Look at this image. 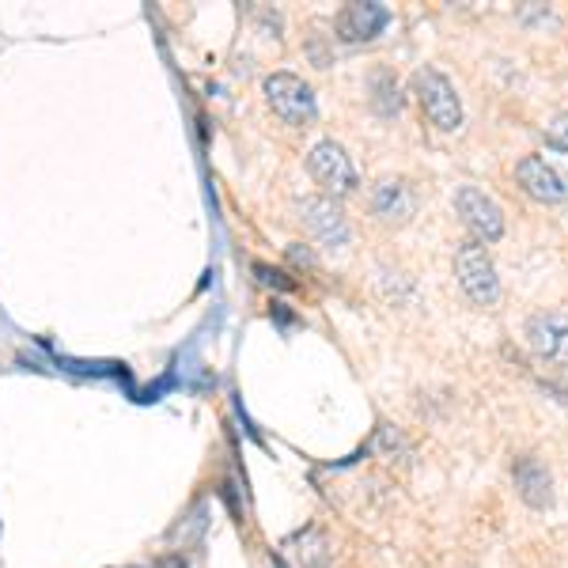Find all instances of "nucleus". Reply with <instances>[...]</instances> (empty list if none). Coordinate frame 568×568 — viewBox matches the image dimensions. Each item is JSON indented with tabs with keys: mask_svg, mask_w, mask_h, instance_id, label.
Listing matches in <instances>:
<instances>
[{
	"mask_svg": "<svg viewBox=\"0 0 568 568\" xmlns=\"http://www.w3.org/2000/svg\"><path fill=\"white\" fill-rule=\"evenodd\" d=\"M307 171H311V179L323 186L326 197H349L356 194V186H361L353 160L345 155L342 144H334V141H318L315 149H311Z\"/></svg>",
	"mask_w": 568,
	"mask_h": 568,
	"instance_id": "obj_4",
	"label": "nucleus"
},
{
	"mask_svg": "<svg viewBox=\"0 0 568 568\" xmlns=\"http://www.w3.org/2000/svg\"><path fill=\"white\" fill-rule=\"evenodd\" d=\"M390 12L383 4H345L337 16V34L345 42H372L387 27Z\"/></svg>",
	"mask_w": 568,
	"mask_h": 568,
	"instance_id": "obj_10",
	"label": "nucleus"
},
{
	"mask_svg": "<svg viewBox=\"0 0 568 568\" xmlns=\"http://www.w3.org/2000/svg\"><path fill=\"white\" fill-rule=\"evenodd\" d=\"M300 220H304L307 235L315 240L318 246H326V251H342L345 243H349V220H345V209L337 205L334 197L326 194H307L300 197Z\"/></svg>",
	"mask_w": 568,
	"mask_h": 568,
	"instance_id": "obj_3",
	"label": "nucleus"
},
{
	"mask_svg": "<svg viewBox=\"0 0 568 568\" xmlns=\"http://www.w3.org/2000/svg\"><path fill=\"white\" fill-rule=\"evenodd\" d=\"M516 182L524 186V194L535 201H546V205H561L568 201V171L557 168L546 155H527V160L516 163Z\"/></svg>",
	"mask_w": 568,
	"mask_h": 568,
	"instance_id": "obj_7",
	"label": "nucleus"
},
{
	"mask_svg": "<svg viewBox=\"0 0 568 568\" xmlns=\"http://www.w3.org/2000/svg\"><path fill=\"white\" fill-rule=\"evenodd\" d=\"M372 213L390 227H402L409 224L417 213V194L409 190V182L402 179H383L372 194Z\"/></svg>",
	"mask_w": 568,
	"mask_h": 568,
	"instance_id": "obj_9",
	"label": "nucleus"
},
{
	"mask_svg": "<svg viewBox=\"0 0 568 568\" xmlns=\"http://www.w3.org/2000/svg\"><path fill=\"white\" fill-rule=\"evenodd\" d=\"M549 144H554V149H561V152H568V110L549 122Z\"/></svg>",
	"mask_w": 568,
	"mask_h": 568,
	"instance_id": "obj_12",
	"label": "nucleus"
},
{
	"mask_svg": "<svg viewBox=\"0 0 568 568\" xmlns=\"http://www.w3.org/2000/svg\"><path fill=\"white\" fill-rule=\"evenodd\" d=\"M414 95H417L420 110H425V118L436 125V130L452 133V130H459V125H463L459 91H455V84L439 69L420 65L414 72Z\"/></svg>",
	"mask_w": 568,
	"mask_h": 568,
	"instance_id": "obj_1",
	"label": "nucleus"
},
{
	"mask_svg": "<svg viewBox=\"0 0 568 568\" xmlns=\"http://www.w3.org/2000/svg\"><path fill=\"white\" fill-rule=\"evenodd\" d=\"M516 489L530 508H549V504H554V478H549L546 463H538V459H519Z\"/></svg>",
	"mask_w": 568,
	"mask_h": 568,
	"instance_id": "obj_11",
	"label": "nucleus"
},
{
	"mask_svg": "<svg viewBox=\"0 0 568 568\" xmlns=\"http://www.w3.org/2000/svg\"><path fill=\"white\" fill-rule=\"evenodd\" d=\"M455 277H459L463 292L474 300V304L489 307L500 300V277L497 265H493L489 251L478 240H466L455 246Z\"/></svg>",
	"mask_w": 568,
	"mask_h": 568,
	"instance_id": "obj_2",
	"label": "nucleus"
},
{
	"mask_svg": "<svg viewBox=\"0 0 568 568\" xmlns=\"http://www.w3.org/2000/svg\"><path fill=\"white\" fill-rule=\"evenodd\" d=\"M455 209H459L466 232H470L481 246L485 243H497L500 235H504V213H500L497 201L485 194V190L459 186V194H455Z\"/></svg>",
	"mask_w": 568,
	"mask_h": 568,
	"instance_id": "obj_6",
	"label": "nucleus"
},
{
	"mask_svg": "<svg viewBox=\"0 0 568 568\" xmlns=\"http://www.w3.org/2000/svg\"><path fill=\"white\" fill-rule=\"evenodd\" d=\"M527 342L538 361L554 364V368H568V318L554 315V311H538L527 318Z\"/></svg>",
	"mask_w": 568,
	"mask_h": 568,
	"instance_id": "obj_8",
	"label": "nucleus"
},
{
	"mask_svg": "<svg viewBox=\"0 0 568 568\" xmlns=\"http://www.w3.org/2000/svg\"><path fill=\"white\" fill-rule=\"evenodd\" d=\"M265 103L273 106V114L288 125H311L315 122V91H311L304 80L292 77V72H273L265 80Z\"/></svg>",
	"mask_w": 568,
	"mask_h": 568,
	"instance_id": "obj_5",
	"label": "nucleus"
}]
</instances>
